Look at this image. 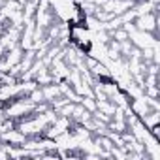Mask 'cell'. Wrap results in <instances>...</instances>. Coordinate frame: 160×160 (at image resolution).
I'll return each instance as SVG.
<instances>
[{
	"label": "cell",
	"instance_id": "cell-4",
	"mask_svg": "<svg viewBox=\"0 0 160 160\" xmlns=\"http://www.w3.org/2000/svg\"><path fill=\"white\" fill-rule=\"evenodd\" d=\"M42 92H43V100H45V102H53V100H57V98L62 96L60 87H58V85H53V83L43 85V87H42Z\"/></svg>",
	"mask_w": 160,
	"mask_h": 160
},
{
	"label": "cell",
	"instance_id": "cell-5",
	"mask_svg": "<svg viewBox=\"0 0 160 160\" xmlns=\"http://www.w3.org/2000/svg\"><path fill=\"white\" fill-rule=\"evenodd\" d=\"M79 104H81L87 111H91V113L96 111V98H94V96H81Z\"/></svg>",
	"mask_w": 160,
	"mask_h": 160
},
{
	"label": "cell",
	"instance_id": "cell-3",
	"mask_svg": "<svg viewBox=\"0 0 160 160\" xmlns=\"http://www.w3.org/2000/svg\"><path fill=\"white\" fill-rule=\"evenodd\" d=\"M27 139V136L19 130V128H10V130H4V132H0V141L2 143H8V145H23Z\"/></svg>",
	"mask_w": 160,
	"mask_h": 160
},
{
	"label": "cell",
	"instance_id": "cell-1",
	"mask_svg": "<svg viewBox=\"0 0 160 160\" xmlns=\"http://www.w3.org/2000/svg\"><path fill=\"white\" fill-rule=\"evenodd\" d=\"M34 109H36V104L30 102L28 96H27V98H25V96H19V98L10 100V102L4 106V115H6L8 119H12V121L17 122V121H21V119L28 117L30 113H34Z\"/></svg>",
	"mask_w": 160,
	"mask_h": 160
},
{
	"label": "cell",
	"instance_id": "cell-6",
	"mask_svg": "<svg viewBox=\"0 0 160 160\" xmlns=\"http://www.w3.org/2000/svg\"><path fill=\"white\" fill-rule=\"evenodd\" d=\"M111 36H113V40H115V42H119V43H121V42H124V40H128V32H126L124 28H121V27H119V28H115V30H111Z\"/></svg>",
	"mask_w": 160,
	"mask_h": 160
},
{
	"label": "cell",
	"instance_id": "cell-2",
	"mask_svg": "<svg viewBox=\"0 0 160 160\" xmlns=\"http://www.w3.org/2000/svg\"><path fill=\"white\" fill-rule=\"evenodd\" d=\"M134 21H136L134 27H136L138 30H145V32H154V30H156V15H154L152 12L141 13V15H138Z\"/></svg>",
	"mask_w": 160,
	"mask_h": 160
}]
</instances>
